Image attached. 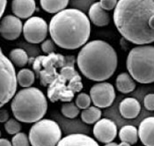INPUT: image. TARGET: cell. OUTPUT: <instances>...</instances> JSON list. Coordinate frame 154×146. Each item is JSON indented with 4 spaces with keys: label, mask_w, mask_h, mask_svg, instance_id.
<instances>
[{
    "label": "cell",
    "mask_w": 154,
    "mask_h": 146,
    "mask_svg": "<svg viewBox=\"0 0 154 146\" xmlns=\"http://www.w3.org/2000/svg\"><path fill=\"white\" fill-rule=\"evenodd\" d=\"M114 23L120 35L136 45L154 42V0H118Z\"/></svg>",
    "instance_id": "obj_1"
},
{
    "label": "cell",
    "mask_w": 154,
    "mask_h": 146,
    "mask_svg": "<svg viewBox=\"0 0 154 146\" xmlns=\"http://www.w3.org/2000/svg\"><path fill=\"white\" fill-rule=\"evenodd\" d=\"M48 32L59 48L73 50L87 43L91 35V22L88 16L79 9H64L52 17Z\"/></svg>",
    "instance_id": "obj_2"
},
{
    "label": "cell",
    "mask_w": 154,
    "mask_h": 146,
    "mask_svg": "<svg viewBox=\"0 0 154 146\" xmlns=\"http://www.w3.org/2000/svg\"><path fill=\"white\" fill-rule=\"evenodd\" d=\"M80 72L89 80L103 82L116 72L118 56L116 49L101 40H94L85 44L76 59Z\"/></svg>",
    "instance_id": "obj_3"
},
{
    "label": "cell",
    "mask_w": 154,
    "mask_h": 146,
    "mask_svg": "<svg viewBox=\"0 0 154 146\" xmlns=\"http://www.w3.org/2000/svg\"><path fill=\"white\" fill-rule=\"evenodd\" d=\"M11 109L18 121L35 123L42 120L47 113V98L39 88H24L12 98Z\"/></svg>",
    "instance_id": "obj_4"
},
{
    "label": "cell",
    "mask_w": 154,
    "mask_h": 146,
    "mask_svg": "<svg viewBox=\"0 0 154 146\" xmlns=\"http://www.w3.org/2000/svg\"><path fill=\"white\" fill-rule=\"evenodd\" d=\"M83 89L82 78L76 71L74 64H67L60 69L59 74L48 85L47 95L51 102H70L76 93Z\"/></svg>",
    "instance_id": "obj_5"
},
{
    "label": "cell",
    "mask_w": 154,
    "mask_h": 146,
    "mask_svg": "<svg viewBox=\"0 0 154 146\" xmlns=\"http://www.w3.org/2000/svg\"><path fill=\"white\" fill-rule=\"evenodd\" d=\"M126 68L133 79L140 84L154 82V46L139 45L131 49Z\"/></svg>",
    "instance_id": "obj_6"
},
{
    "label": "cell",
    "mask_w": 154,
    "mask_h": 146,
    "mask_svg": "<svg viewBox=\"0 0 154 146\" xmlns=\"http://www.w3.org/2000/svg\"><path fill=\"white\" fill-rule=\"evenodd\" d=\"M75 57L73 56H64L57 53H51L47 56H39L35 58L33 69L40 78V84L48 86L59 74L57 69L67 64H74Z\"/></svg>",
    "instance_id": "obj_7"
},
{
    "label": "cell",
    "mask_w": 154,
    "mask_h": 146,
    "mask_svg": "<svg viewBox=\"0 0 154 146\" xmlns=\"http://www.w3.org/2000/svg\"><path fill=\"white\" fill-rule=\"evenodd\" d=\"M28 138L32 146H57L62 139V130L57 122L42 119L31 127Z\"/></svg>",
    "instance_id": "obj_8"
},
{
    "label": "cell",
    "mask_w": 154,
    "mask_h": 146,
    "mask_svg": "<svg viewBox=\"0 0 154 146\" xmlns=\"http://www.w3.org/2000/svg\"><path fill=\"white\" fill-rule=\"evenodd\" d=\"M17 85V73L13 63L0 48V108L14 97Z\"/></svg>",
    "instance_id": "obj_9"
},
{
    "label": "cell",
    "mask_w": 154,
    "mask_h": 146,
    "mask_svg": "<svg viewBox=\"0 0 154 146\" xmlns=\"http://www.w3.org/2000/svg\"><path fill=\"white\" fill-rule=\"evenodd\" d=\"M48 33V25L46 20L41 17H30L23 25L24 38L29 43H42L46 40Z\"/></svg>",
    "instance_id": "obj_10"
},
{
    "label": "cell",
    "mask_w": 154,
    "mask_h": 146,
    "mask_svg": "<svg viewBox=\"0 0 154 146\" xmlns=\"http://www.w3.org/2000/svg\"><path fill=\"white\" fill-rule=\"evenodd\" d=\"M89 95L95 107L106 108L113 104L116 99V91L112 84L103 81L93 85Z\"/></svg>",
    "instance_id": "obj_11"
},
{
    "label": "cell",
    "mask_w": 154,
    "mask_h": 146,
    "mask_svg": "<svg viewBox=\"0 0 154 146\" xmlns=\"http://www.w3.org/2000/svg\"><path fill=\"white\" fill-rule=\"evenodd\" d=\"M93 133L97 141L102 144H108L116 139L117 135V126L114 121L103 118L95 123Z\"/></svg>",
    "instance_id": "obj_12"
},
{
    "label": "cell",
    "mask_w": 154,
    "mask_h": 146,
    "mask_svg": "<svg viewBox=\"0 0 154 146\" xmlns=\"http://www.w3.org/2000/svg\"><path fill=\"white\" fill-rule=\"evenodd\" d=\"M23 32L21 20L15 15H6L0 20V35L5 40L14 41Z\"/></svg>",
    "instance_id": "obj_13"
},
{
    "label": "cell",
    "mask_w": 154,
    "mask_h": 146,
    "mask_svg": "<svg viewBox=\"0 0 154 146\" xmlns=\"http://www.w3.org/2000/svg\"><path fill=\"white\" fill-rule=\"evenodd\" d=\"M11 6L13 15L20 20L29 19L35 12V0H12Z\"/></svg>",
    "instance_id": "obj_14"
},
{
    "label": "cell",
    "mask_w": 154,
    "mask_h": 146,
    "mask_svg": "<svg viewBox=\"0 0 154 146\" xmlns=\"http://www.w3.org/2000/svg\"><path fill=\"white\" fill-rule=\"evenodd\" d=\"M138 138L144 146H154V116L147 117L140 122Z\"/></svg>",
    "instance_id": "obj_15"
},
{
    "label": "cell",
    "mask_w": 154,
    "mask_h": 146,
    "mask_svg": "<svg viewBox=\"0 0 154 146\" xmlns=\"http://www.w3.org/2000/svg\"><path fill=\"white\" fill-rule=\"evenodd\" d=\"M57 146H100V144L87 135L76 133L63 137Z\"/></svg>",
    "instance_id": "obj_16"
},
{
    "label": "cell",
    "mask_w": 154,
    "mask_h": 146,
    "mask_svg": "<svg viewBox=\"0 0 154 146\" xmlns=\"http://www.w3.org/2000/svg\"><path fill=\"white\" fill-rule=\"evenodd\" d=\"M88 18L90 22L96 26H106L110 22V17L106 10H104L100 2H95L91 5L88 11Z\"/></svg>",
    "instance_id": "obj_17"
},
{
    "label": "cell",
    "mask_w": 154,
    "mask_h": 146,
    "mask_svg": "<svg viewBox=\"0 0 154 146\" xmlns=\"http://www.w3.org/2000/svg\"><path fill=\"white\" fill-rule=\"evenodd\" d=\"M141 111V105L135 98H125L119 105V112L125 119L136 118Z\"/></svg>",
    "instance_id": "obj_18"
},
{
    "label": "cell",
    "mask_w": 154,
    "mask_h": 146,
    "mask_svg": "<svg viewBox=\"0 0 154 146\" xmlns=\"http://www.w3.org/2000/svg\"><path fill=\"white\" fill-rule=\"evenodd\" d=\"M116 89L122 93H132L137 85L133 78L130 75V73L122 72L119 74L116 80Z\"/></svg>",
    "instance_id": "obj_19"
},
{
    "label": "cell",
    "mask_w": 154,
    "mask_h": 146,
    "mask_svg": "<svg viewBox=\"0 0 154 146\" xmlns=\"http://www.w3.org/2000/svg\"><path fill=\"white\" fill-rule=\"evenodd\" d=\"M70 0H40L42 8L48 13L57 14L66 9Z\"/></svg>",
    "instance_id": "obj_20"
},
{
    "label": "cell",
    "mask_w": 154,
    "mask_h": 146,
    "mask_svg": "<svg viewBox=\"0 0 154 146\" xmlns=\"http://www.w3.org/2000/svg\"><path fill=\"white\" fill-rule=\"evenodd\" d=\"M119 138L122 142L136 144L138 140V129L132 125H125L119 131Z\"/></svg>",
    "instance_id": "obj_21"
},
{
    "label": "cell",
    "mask_w": 154,
    "mask_h": 146,
    "mask_svg": "<svg viewBox=\"0 0 154 146\" xmlns=\"http://www.w3.org/2000/svg\"><path fill=\"white\" fill-rule=\"evenodd\" d=\"M101 114L102 113L100 108L95 106H90L82 111L81 119L86 124H95L99 120H100Z\"/></svg>",
    "instance_id": "obj_22"
},
{
    "label": "cell",
    "mask_w": 154,
    "mask_h": 146,
    "mask_svg": "<svg viewBox=\"0 0 154 146\" xmlns=\"http://www.w3.org/2000/svg\"><path fill=\"white\" fill-rule=\"evenodd\" d=\"M35 80V74L33 71L24 68L17 73V81L21 87H31Z\"/></svg>",
    "instance_id": "obj_23"
},
{
    "label": "cell",
    "mask_w": 154,
    "mask_h": 146,
    "mask_svg": "<svg viewBox=\"0 0 154 146\" xmlns=\"http://www.w3.org/2000/svg\"><path fill=\"white\" fill-rule=\"evenodd\" d=\"M9 59L18 67H24L28 62V55L22 49H13L9 54Z\"/></svg>",
    "instance_id": "obj_24"
},
{
    "label": "cell",
    "mask_w": 154,
    "mask_h": 146,
    "mask_svg": "<svg viewBox=\"0 0 154 146\" xmlns=\"http://www.w3.org/2000/svg\"><path fill=\"white\" fill-rule=\"evenodd\" d=\"M61 112L63 115L69 119L76 118L79 114V108L73 102H63L61 108Z\"/></svg>",
    "instance_id": "obj_25"
},
{
    "label": "cell",
    "mask_w": 154,
    "mask_h": 146,
    "mask_svg": "<svg viewBox=\"0 0 154 146\" xmlns=\"http://www.w3.org/2000/svg\"><path fill=\"white\" fill-rule=\"evenodd\" d=\"M91 103H92V99H91L90 95L85 93H79L75 100V104L77 105V107L79 109L82 110L89 108L91 106Z\"/></svg>",
    "instance_id": "obj_26"
},
{
    "label": "cell",
    "mask_w": 154,
    "mask_h": 146,
    "mask_svg": "<svg viewBox=\"0 0 154 146\" xmlns=\"http://www.w3.org/2000/svg\"><path fill=\"white\" fill-rule=\"evenodd\" d=\"M5 129L9 135H16L20 132L21 125L17 119H9L5 123Z\"/></svg>",
    "instance_id": "obj_27"
},
{
    "label": "cell",
    "mask_w": 154,
    "mask_h": 146,
    "mask_svg": "<svg viewBox=\"0 0 154 146\" xmlns=\"http://www.w3.org/2000/svg\"><path fill=\"white\" fill-rule=\"evenodd\" d=\"M12 146H30V141L26 135L23 132H19L12 138Z\"/></svg>",
    "instance_id": "obj_28"
},
{
    "label": "cell",
    "mask_w": 154,
    "mask_h": 146,
    "mask_svg": "<svg viewBox=\"0 0 154 146\" xmlns=\"http://www.w3.org/2000/svg\"><path fill=\"white\" fill-rule=\"evenodd\" d=\"M41 49L45 53V54H51V53H55L56 51V43L53 41V40H45L44 41L42 42L41 45Z\"/></svg>",
    "instance_id": "obj_29"
},
{
    "label": "cell",
    "mask_w": 154,
    "mask_h": 146,
    "mask_svg": "<svg viewBox=\"0 0 154 146\" xmlns=\"http://www.w3.org/2000/svg\"><path fill=\"white\" fill-rule=\"evenodd\" d=\"M143 106L148 111H154V93H149L144 97Z\"/></svg>",
    "instance_id": "obj_30"
},
{
    "label": "cell",
    "mask_w": 154,
    "mask_h": 146,
    "mask_svg": "<svg viewBox=\"0 0 154 146\" xmlns=\"http://www.w3.org/2000/svg\"><path fill=\"white\" fill-rule=\"evenodd\" d=\"M117 3H118V0H100V1L101 7L106 11L115 10Z\"/></svg>",
    "instance_id": "obj_31"
},
{
    "label": "cell",
    "mask_w": 154,
    "mask_h": 146,
    "mask_svg": "<svg viewBox=\"0 0 154 146\" xmlns=\"http://www.w3.org/2000/svg\"><path fill=\"white\" fill-rule=\"evenodd\" d=\"M9 112L5 109H0V123H5L9 120Z\"/></svg>",
    "instance_id": "obj_32"
},
{
    "label": "cell",
    "mask_w": 154,
    "mask_h": 146,
    "mask_svg": "<svg viewBox=\"0 0 154 146\" xmlns=\"http://www.w3.org/2000/svg\"><path fill=\"white\" fill-rule=\"evenodd\" d=\"M6 5H7V0H0V20L6 9Z\"/></svg>",
    "instance_id": "obj_33"
},
{
    "label": "cell",
    "mask_w": 154,
    "mask_h": 146,
    "mask_svg": "<svg viewBox=\"0 0 154 146\" xmlns=\"http://www.w3.org/2000/svg\"><path fill=\"white\" fill-rule=\"evenodd\" d=\"M0 146H12V142L6 138H0Z\"/></svg>",
    "instance_id": "obj_34"
},
{
    "label": "cell",
    "mask_w": 154,
    "mask_h": 146,
    "mask_svg": "<svg viewBox=\"0 0 154 146\" xmlns=\"http://www.w3.org/2000/svg\"><path fill=\"white\" fill-rule=\"evenodd\" d=\"M104 146H118V144L116 143H114V142H111V143H108L106 144Z\"/></svg>",
    "instance_id": "obj_35"
},
{
    "label": "cell",
    "mask_w": 154,
    "mask_h": 146,
    "mask_svg": "<svg viewBox=\"0 0 154 146\" xmlns=\"http://www.w3.org/2000/svg\"><path fill=\"white\" fill-rule=\"evenodd\" d=\"M118 146H131V144H128V143H125V142H122L121 144H119Z\"/></svg>",
    "instance_id": "obj_36"
},
{
    "label": "cell",
    "mask_w": 154,
    "mask_h": 146,
    "mask_svg": "<svg viewBox=\"0 0 154 146\" xmlns=\"http://www.w3.org/2000/svg\"><path fill=\"white\" fill-rule=\"evenodd\" d=\"M0 136H1V131H0Z\"/></svg>",
    "instance_id": "obj_37"
}]
</instances>
